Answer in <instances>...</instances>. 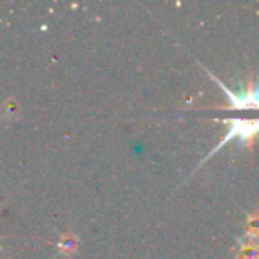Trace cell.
Returning a JSON list of instances; mask_svg holds the SVG:
<instances>
[{
	"instance_id": "7a4b0ae2",
	"label": "cell",
	"mask_w": 259,
	"mask_h": 259,
	"mask_svg": "<svg viewBox=\"0 0 259 259\" xmlns=\"http://www.w3.org/2000/svg\"><path fill=\"white\" fill-rule=\"evenodd\" d=\"M204 71H206V75H208L209 78H211L213 82H215L217 85L226 93L229 105L224 107L222 110H259V82L252 83L250 87L240 91V93H234V91H231L226 83L220 82V80L217 78L209 69L204 68Z\"/></svg>"
},
{
	"instance_id": "277c9868",
	"label": "cell",
	"mask_w": 259,
	"mask_h": 259,
	"mask_svg": "<svg viewBox=\"0 0 259 259\" xmlns=\"http://www.w3.org/2000/svg\"><path fill=\"white\" fill-rule=\"evenodd\" d=\"M238 245H241V252H240V255H238V259H259V250H257V247H255V243L254 241H250V243H247V241H243V240H240V243Z\"/></svg>"
},
{
	"instance_id": "3957f363",
	"label": "cell",
	"mask_w": 259,
	"mask_h": 259,
	"mask_svg": "<svg viewBox=\"0 0 259 259\" xmlns=\"http://www.w3.org/2000/svg\"><path fill=\"white\" fill-rule=\"evenodd\" d=\"M76 247H78V238L71 233L64 234V236L57 241V250L61 255H71L73 252L76 250Z\"/></svg>"
},
{
	"instance_id": "6da1fadb",
	"label": "cell",
	"mask_w": 259,
	"mask_h": 259,
	"mask_svg": "<svg viewBox=\"0 0 259 259\" xmlns=\"http://www.w3.org/2000/svg\"><path fill=\"white\" fill-rule=\"evenodd\" d=\"M224 124L227 126L226 135L222 137V141L208 153V156L202 158V162L199 163V167L202 165L204 162H208L213 155H215L219 149H222L226 144H229L231 141H238L240 146H248L252 142V139L259 134V119H240V117H229L224 119Z\"/></svg>"
}]
</instances>
